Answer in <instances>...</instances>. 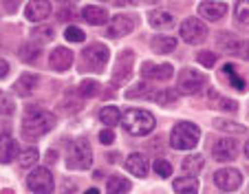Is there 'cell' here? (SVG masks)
Wrapping results in <instances>:
<instances>
[{
	"mask_svg": "<svg viewBox=\"0 0 249 194\" xmlns=\"http://www.w3.org/2000/svg\"><path fill=\"white\" fill-rule=\"evenodd\" d=\"M40 84V77L36 75V73H22V75L16 80L14 84V93L18 95V97H29V95L36 93V88H38Z\"/></svg>",
	"mask_w": 249,
	"mask_h": 194,
	"instance_id": "18",
	"label": "cell"
},
{
	"mask_svg": "<svg viewBox=\"0 0 249 194\" xmlns=\"http://www.w3.org/2000/svg\"><path fill=\"white\" fill-rule=\"evenodd\" d=\"M18 155V143L11 135H0V163H11Z\"/></svg>",
	"mask_w": 249,
	"mask_h": 194,
	"instance_id": "23",
	"label": "cell"
},
{
	"mask_svg": "<svg viewBox=\"0 0 249 194\" xmlns=\"http://www.w3.org/2000/svg\"><path fill=\"white\" fill-rule=\"evenodd\" d=\"M47 161L49 163H55L57 161V150H47Z\"/></svg>",
	"mask_w": 249,
	"mask_h": 194,
	"instance_id": "47",
	"label": "cell"
},
{
	"mask_svg": "<svg viewBox=\"0 0 249 194\" xmlns=\"http://www.w3.org/2000/svg\"><path fill=\"white\" fill-rule=\"evenodd\" d=\"M155 172L161 176V179H168V176H172V163L165 159H157L155 161Z\"/></svg>",
	"mask_w": 249,
	"mask_h": 194,
	"instance_id": "40",
	"label": "cell"
},
{
	"mask_svg": "<svg viewBox=\"0 0 249 194\" xmlns=\"http://www.w3.org/2000/svg\"><path fill=\"white\" fill-rule=\"evenodd\" d=\"M245 155H247V159H249V139L245 141Z\"/></svg>",
	"mask_w": 249,
	"mask_h": 194,
	"instance_id": "50",
	"label": "cell"
},
{
	"mask_svg": "<svg viewBox=\"0 0 249 194\" xmlns=\"http://www.w3.org/2000/svg\"><path fill=\"white\" fill-rule=\"evenodd\" d=\"M62 2H69V0H62Z\"/></svg>",
	"mask_w": 249,
	"mask_h": 194,
	"instance_id": "52",
	"label": "cell"
},
{
	"mask_svg": "<svg viewBox=\"0 0 249 194\" xmlns=\"http://www.w3.org/2000/svg\"><path fill=\"white\" fill-rule=\"evenodd\" d=\"M150 49L155 53H161V55L172 53L177 49V38H172V35H155L150 40Z\"/></svg>",
	"mask_w": 249,
	"mask_h": 194,
	"instance_id": "25",
	"label": "cell"
},
{
	"mask_svg": "<svg viewBox=\"0 0 249 194\" xmlns=\"http://www.w3.org/2000/svg\"><path fill=\"white\" fill-rule=\"evenodd\" d=\"M177 194H198V181L196 176H179L172 183Z\"/></svg>",
	"mask_w": 249,
	"mask_h": 194,
	"instance_id": "27",
	"label": "cell"
},
{
	"mask_svg": "<svg viewBox=\"0 0 249 194\" xmlns=\"http://www.w3.org/2000/svg\"><path fill=\"white\" fill-rule=\"evenodd\" d=\"M214 126H216L218 130H225V133H234V135L245 133V126H240V123H236V122H230V119H216Z\"/></svg>",
	"mask_w": 249,
	"mask_h": 194,
	"instance_id": "37",
	"label": "cell"
},
{
	"mask_svg": "<svg viewBox=\"0 0 249 194\" xmlns=\"http://www.w3.org/2000/svg\"><path fill=\"white\" fill-rule=\"evenodd\" d=\"M203 168V157L201 155H188L183 161H181V170L188 176H196Z\"/></svg>",
	"mask_w": 249,
	"mask_h": 194,
	"instance_id": "31",
	"label": "cell"
},
{
	"mask_svg": "<svg viewBox=\"0 0 249 194\" xmlns=\"http://www.w3.org/2000/svg\"><path fill=\"white\" fill-rule=\"evenodd\" d=\"M99 82L95 80H82L80 86H77V93L82 95V97H95V95H99Z\"/></svg>",
	"mask_w": 249,
	"mask_h": 194,
	"instance_id": "35",
	"label": "cell"
},
{
	"mask_svg": "<svg viewBox=\"0 0 249 194\" xmlns=\"http://www.w3.org/2000/svg\"><path fill=\"white\" fill-rule=\"evenodd\" d=\"M99 122L104 123L106 128H110V126H115V123H119L122 122V110L117 108V106H104L102 110H99Z\"/></svg>",
	"mask_w": 249,
	"mask_h": 194,
	"instance_id": "29",
	"label": "cell"
},
{
	"mask_svg": "<svg viewBox=\"0 0 249 194\" xmlns=\"http://www.w3.org/2000/svg\"><path fill=\"white\" fill-rule=\"evenodd\" d=\"M51 2L49 0H29V5L24 7V16L31 22H42L44 18L51 16Z\"/></svg>",
	"mask_w": 249,
	"mask_h": 194,
	"instance_id": "17",
	"label": "cell"
},
{
	"mask_svg": "<svg viewBox=\"0 0 249 194\" xmlns=\"http://www.w3.org/2000/svg\"><path fill=\"white\" fill-rule=\"evenodd\" d=\"M132 190V183L126 179V176L113 175L106 181V194H128Z\"/></svg>",
	"mask_w": 249,
	"mask_h": 194,
	"instance_id": "24",
	"label": "cell"
},
{
	"mask_svg": "<svg viewBox=\"0 0 249 194\" xmlns=\"http://www.w3.org/2000/svg\"><path fill=\"white\" fill-rule=\"evenodd\" d=\"M55 115L47 108H40V106H29L22 115V137L33 141V139L47 135L49 130L55 128Z\"/></svg>",
	"mask_w": 249,
	"mask_h": 194,
	"instance_id": "1",
	"label": "cell"
},
{
	"mask_svg": "<svg viewBox=\"0 0 249 194\" xmlns=\"http://www.w3.org/2000/svg\"><path fill=\"white\" fill-rule=\"evenodd\" d=\"M99 141H102L104 146H110V143L115 141V133H113V128H104L102 133H99Z\"/></svg>",
	"mask_w": 249,
	"mask_h": 194,
	"instance_id": "43",
	"label": "cell"
},
{
	"mask_svg": "<svg viewBox=\"0 0 249 194\" xmlns=\"http://www.w3.org/2000/svg\"><path fill=\"white\" fill-rule=\"evenodd\" d=\"M152 86L148 84V82H139V84H135L132 88L126 90V97L128 100H152Z\"/></svg>",
	"mask_w": 249,
	"mask_h": 194,
	"instance_id": "30",
	"label": "cell"
},
{
	"mask_svg": "<svg viewBox=\"0 0 249 194\" xmlns=\"http://www.w3.org/2000/svg\"><path fill=\"white\" fill-rule=\"evenodd\" d=\"M2 194H14V192H11V190H2Z\"/></svg>",
	"mask_w": 249,
	"mask_h": 194,
	"instance_id": "51",
	"label": "cell"
},
{
	"mask_svg": "<svg viewBox=\"0 0 249 194\" xmlns=\"http://www.w3.org/2000/svg\"><path fill=\"white\" fill-rule=\"evenodd\" d=\"M196 60H198V64H203L205 69H212L214 64H216L218 55L216 53H212V51H201V53H196Z\"/></svg>",
	"mask_w": 249,
	"mask_h": 194,
	"instance_id": "41",
	"label": "cell"
},
{
	"mask_svg": "<svg viewBox=\"0 0 249 194\" xmlns=\"http://www.w3.org/2000/svg\"><path fill=\"white\" fill-rule=\"evenodd\" d=\"M90 163H93L90 143L86 141L84 137L75 139L69 150V155H66V168H69V170H89Z\"/></svg>",
	"mask_w": 249,
	"mask_h": 194,
	"instance_id": "5",
	"label": "cell"
},
{
	"mask_svg": "<svg viewBox=\"0 0 249 194\" xmlns=\"http://www.w3.org/2000/svg\"><path fill=\"white\" fill-rule=\"evenodd\" d=\"M7 75H9V62L5 57H0V80H5Z\"/></svg>",
	"mask_w": 249,
	"mask_h": 194,
	"instance_id": "45",
	"label": "cell"
},
{
	"mask_svg": "<svg viewBox=\"0 0 249 194\" xmlns=\"http://www.w3.org/2000/svg\"><path fill=\"white\" fill-rule=\"evenodd\" d=\"M18 55H20V60H22V62H36V60L40 57V44H36V42H24L22 47H20Z\"/></svg>",
	"mask_w": 249,
	"mask_h": 194,
	"instance_id": "33",
	"label": "cell"
},
{
	"mask_svg": "<svg viewBox=\"0 0 249 194\" xmlns=\"http://www.w3.org/2000/svg\"><path fill=\"white\" fill-rule=\"evenodd\" d=\"M221 75H223V80H225V82H230L231 88L240 90V93H245V90H247V82L240 77V73H238V69H236V64H231V62L223 64Z\"/></svg>",
	"mask_w": 249,
	"mask_h": 194,
	"instance_id": "22",
	"label": "cell"
},
{
	"mask_svg": "<svg viewBox=\"0 0 249 194\" xmlns=\"http://www.w3.org/2000/svg\"><path fill=\"white\" fill-rule=\"evenodd\" d=\"M18 2L20 0H5V9L7 11H16L18 9Z\"/></svg>",
	"mask_w": 249,
	"mask_h": 194,
	"instance_id": "46",
	"label": "cell"
},
{
	"mask_svg": "<svg viewBox=\"0 0 249 194\" xmlns=\"http://www.w3.org/2000/svg\"><path fill=\"white\" fill-rule=\"evenodd\" d=\"M73 60H75V55H73L71 49L55 47L51 51V55H49V67H51L53 71H57V73H66L71 67H73Z\"/></svg>",
	"mask_w": 249,
	"mask_h": 194,
	"instance_id": "15",
	"label": "cell"
},
{
	"mask_svg": "<svg viewBox=\"0 0 249 194\" xmlns=\"http://www.w3.org/2000/svg\"><path fill=\"white\" fill-rule=\"evenodd\" d=\"M110 60V49L102 42H93L82 51V69H89L93 73H104L106 64Z\"/></svg>",
	"mask_w": 249,
	"mask_h": 194,
	"instance_id": "4",
	"label": "cell"
},
{
	"mask_svg": "<svg viewBox=\"0 0 249 194\" xmlns=\"http://www.w3.org/2000/svg\"><path fill=\"white\" fill-rule=\"evenodd\" d=\"M124 119V128L126 133L132 135V137H146L155 130L157 126V119L150 110H143V108H130L122 115Z\"/></svg>",
	"mask_w": 249,
	"mask_h": 194,
	"instance_id": "2",
	"label": "cell"
},
{
	"mask_svg": "<svg viewBox=\"0 0 249 194\" xmlns=\"http://www.w3.org/2000/svg\"><path fill=\"white\" fill-rule=\"evenodd\" d=\"M236 18H238V22L249 24V0H238L236 2Z\"/></svg>",
	"mask_w": 249,
	"mask_h": 194,
	"instance_id": "39",
	"label": "cell"
},
{
	"mask_svg": "<svg viewBox=\"0 0 249 194\" xmlns=\"http://www.w3.org/2000/svg\"><path fill=\"white\" fill-rule=\"evenodd\" d=\"M64 38L69 40V42H84V40H86V34L82 31L80 27H73V24H71V27H66Z\"/></svg>",
	"mask_w": 249,
	"mask_h": 194,
	"instance_id": "38",
	"label": "cell"
},
{
	"mask_svg": "<svg viewBox=\"0 0 249 194\" xmlns=\"http://www.w3.org/2000/svg\"><path fill=\"white\" fill-rule=\"evenodd\" d=\"M126 170L130 172L132 176H139V179L148 176V172H150V163H148L146 155H141V152H132V155H128Z\"/></svg>",
	"mask_w": 249,
	"mask_h": 194,
	"instance_id": "19",
	"label": "cell"
},
{
	"mask_svg": "<svg viewBox=\"0 0 249 194\" xmlns=\"http://www.w3.org/2000/svg\"><path fill=\"white\" fill-rule=\"evenodd\" d=\"M207 100H210V104L214 106V108L227 110V113H236V110H238V104H236L234 100H227V97H223L216 90H207Z\"/></svg>",
	"mask_w": 249,
	"mask_h": 194,
	"instance_id": "26",
	"label": "cell"
},
{
	"mask_svg": "<svg viewBox=\"0 0 249 194\" xmlns=\"http://www.w3.org/2000/svg\"><path fill=\"white\" fill-rule=\"evenodd\" d=\"M214 183L216 188H221L223 192H234V190L240 188L243 183V176L236 168H221V170L214 175Z\"/></svg>",
	"mask_w": 249,
	"mask_h": 194,
	"instance_id": "13",
	"label": "cell"
},
{
	"mask_svg": "<svg viewBox=\"0 0 249 194\" xmlns=\"http://www.w3.org/2000/svg\"><path fill=\"white\" fill-rule=\"evenodd\" d=\"M82 18H84L89 24H93V27H102V24H108L110 16H108V11L104 9V7L86 5L84 9H82Z\"/></svg>",
	"mask_w": 249,
	"mask_h": 194,
	"instance_id": "20",
	"label": "cell"
},
{
	"mask_svg": "<svg viewBox=\"0 0 249 194\" xmlns=\"http://www.w3.org/2000/svg\"><path fill=\"white\" fill-rule=\"evenodd\" d=\"M227 14V5L221 2V0H203L201 5H198V16L210 22H216V20L225 18Z\"/></svg>",
	"mask_w": 249,
	"mask_h": 194,
	"instance_id": "16",
	"label": "cell"
},
{
	"mask_svg": "<svg viewBox=\"0 0 249 194\" xmlns=\"http://www.w3.org/2000/svg\"><path fill=\"white\" fill-rule=\"evenodd\" d=\"M84 194H99V190L97 188H90V190H86Z\"/></svg>",
	"mask_w": 249,
	"mask_h": 194,
	"instance_id": "49",
	"label": "cell"
},
{
	"mask_svg": "<svg viewBox=\"0 0 249 194\" xmlns=\"http://www.w3.org/2000/svg\"><path fill=\"white\" fill-rule=\"evenodd\" d=\"M75 18V14H73V9H60L57 11V20L60 22H69V20Z\"/></svg>",
	"mask_w": 249,
	"mask_h": 194,
	"instance_id": "44",
	"label": "cell"
},
{
	"mask_svg": "<svg viewBox=\"0 0 249 194\" xmlns=\"http://www.w3.org/2000/svg\"><path fill=\"white\" fill-rule=\"evenodd\" d=\"M31 35H33V42L38 40L40 44H44V42H51V40L55 38V31H53V27H49V24H42V27L33 29Z\"/></svg>",
	"mask_w": 249,
	"mask_h": 194,
	"instance_id": "34",
	"label": "cell"
},
{
	"mask_svg": "<svg viewBox=\"0 0 249 194\" xmlns=\"http://www.w3.org/2000/svg\"><path fill=\"white\" fill-rule=\"evenodd\" d=\"M148 22H150V27H155V29H159V31H163V29H172L174 24H177V20H174V16L170 14V11L152 9L150 14H148Z\"/></svg>",
	"mask_w": 249,
	"mask_h": 194,
	"instance_id": "21",
	"label": "cell"
},
{
	"mask_svg": "<svg viewBox=\"0 0 249 194\" xmlns=\"http://www.w3.org/2000/svg\"><path fill=\"white\" fill-rule=\"evenodd\" d=\"M38 148H24L22 152L18 155V166L22 168V170H29V168L36 166V161H38Z\"/></svg>",
	"mask_w": 249,
	"mask_h": 194,
	"instance_id": "32",
	"label": "cell"
},
{
	"mask_svg": "<svg viewBox=\"0 0 249 194\" xmlns=\"http://www.w3.org/2000/svg\"><path fill=\"white\" fill-rule=\"evenodd\" d=\"M64 110L66 113H77V110L82 108V95L77 93V90H73V93H66V100H64Z\"/></svg>",
	"mask_w": 249,
	"mask_h": 194,
	"instance_id": "36",
	"label": "cell"
},
{
	"mask_svg": "<svg viewBox=\"0 0 249 194\" xmlns=\"http://www.w3.org/2000/svg\"><path fill=\"white\" fill-rule=\"evenodd\" d=\"M218 47L236 57L249 60V40H245V38H236L234 34H227L225 31V34L218 35Z\"/></svg>",
	"mask_w": 249,
	"mask_h": 194,
	"instance_id": "10",
	"label": "cell"
},
{
	"mask_svg": "<svg viewBox=\"0 0 249 194\" xmlns=\"http://www.w3.org/2000/svg\"><path fill=\"white\" fill-rule=\"evenodd\" d=\"M179 35L188 44H203L210 35V31H207L205 22L201 18H185L179 27Z\"/></svg>",
	"mask_w": 249,
	"mask_h": 194,
	"instance_id": "7",
	"label": "cell"
},
{
	"mask_svg": "<svg viewBox=\"0 0 249 194\" xmlns=\"http://www.w3.org/2000/svg\"><path fill=\"white\" fill-rule=\"evenodd\" d=\"M201 139V128L192 122H179L170 133V146L174 150H192Z\"/></svg>",
	"mask_w": 249,
	"mask_h": 194,
	"instance_id": "3",
	"label": "cell"
},
{
	"mask_svg": "<svg viewBox=\"0 0 249 194\" xmlns=\"http://www.w3.org/2000/svg\"><path fill=\"white\" fill-rule=\"evenodd\" d=\"M212 157L221 163H227V161H234L236 155H238V143L234 141L231 137H221L212 143Z\"/></svg>",
	"mask_w": 249,
	"mask_h": 194,
	"instance_id": "11",
	"label": "cell"
},
{
	"mask_svg": "<svg viewBox=\"0 0 249 194\" xmlns=\"http://www.w3.org/2000/svg\"><path fill=\"white\" fill-rule=\"evenodd\" d=\"M137 27V18L130 14H117L113 16V18L108 20V24H106V34H108V38H122V35H128L132 34Z\"/></svg>",
	"mask_w": 249,
	"mask_h": 194,
	"instance_id": "9",
	"label": "cell"
},
{
	"mask_svg": "<svg viewBox=\"0 0 249 194\" xmlns=\"http://www.w3.org/2000/svg\"><path fill=\"white\" fill-rule=\"evenodd\" d=\"M0 115L2 117L14 115V100H11L9 95H2V93H0Z\"/></svg>",
	"mask_w": 249,
	"mask_h": 194,
	"instance_id": "42",
	"label": "cell"
},
{
	"mask_svg": "<svg viewBox=\"0 0 249 194\" xmlns=\"http://www.w3.org/2000/svg\"><path fill=\"white\" fill-rule=\"evenodd\" d=\"M69 190L73 192V190H75V183H71V181H66V183H64V194H69Z\"/></svg>",
	"mask_w": 249,
	"mask_h": 194,
	"instance_id": "48",
	"label": "cell"
},
{
	"mask_svg": "<svg viewBox=\"0 0 249 194\" xmlns=\"http://www.w3.org/2000/svg\"><path fill=\"white\" fill-rule=\"evenodd\" d=\"M27 185H29V190L36 194H53L55 181H53V175L49 168L40 166V168H33L31 175L27 176Z\"/></svg>",
	"mask_w": 249,
	"mask_h": 194,
	"instance_id": "8",
	"label": "cell"
},
{
	"mask_svg": "<svg viewBox=\"0 0 249 194\" xmlns=\"http://www.w3.org/2000/svg\"><path fill=\"white\" fill-rule=\"evenodd\" d=\"M152 100H155L159 106L170 108V106H174L177 102H179V93H177L174 88H157L155 93H152Z\"/></svg>",
	"mask_w": 249,
	"mask_h": 194,
	"instance_id": "28",
	"label": "cell"
},
{
	"mask_svg": "<svg viewBox=\"0 0 249 194\" xmlns=\"http://www.w3.org/2000/svg\"><path fill=\"white\" fill-rule=\"evenodd\" d=\"M207 77L201 71H194V69H181L179 77H177V93L181 95H196L201 93V88L205 86Z\"/></svg>",
	"mask_w": 249,
	"mask_h": 194,
	"instance_id": "6",
	"label": "cell"
},
{
	"mask_svg": "<svg viewBox=\"0 0 249 194\" xmlns=\"http://www.w3.org/2000/svg\"><path fill=\"white\" fill-rule=\"evenodd\" d=\"M132 62H135V53L132 51H124L122 55L117 57V64H115L113 71V86H122L128 77L132 75Z\"/></svg>",
	"mask_w": 249,
	"mask_h": 194,
	"instance_id": "14",
	"label": "cell"
},
{
	"mask_svg": "<svg viewBox=\"0 0 249 194\" xmlns=\"http://www.w3.org/2000/svg\"><path fill=\"white\" fill-rule=\"evenodd\" d=\"M141 75L152 82H168L174 77V67L163 62V64H155V62H143L141 64Z\"/></svg>",
	"mask_w": 249,
	"mask_h": 194,
	"instance_id": "12",
	"label": "cell"
}]
</instances>
